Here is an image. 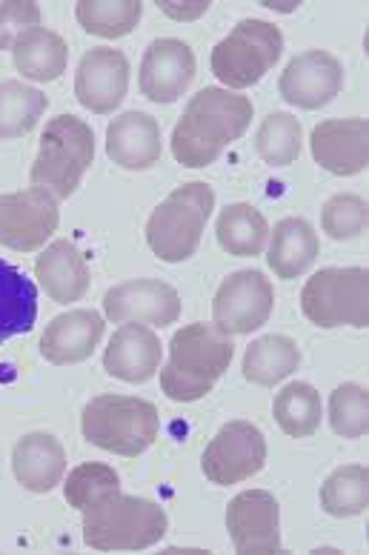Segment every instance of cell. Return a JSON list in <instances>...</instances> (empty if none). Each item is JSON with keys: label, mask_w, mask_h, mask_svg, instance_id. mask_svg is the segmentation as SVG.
<instances>
[{"label": "cell", "mask_w": 369, "mask_h": 555, "mask_svg": "<svg viewBox=\"0 0 369 555\" xmlns=\"http://www.w3.org/2000/svg\"><path fill=\"white\" fill-rule=\"evenodd\" d=\"M301 366V349L290 335H264L244 352V378L255 387H276Z\"/></svg>", "instance_id": "26"}, {"label": "cell", "mask_w": 369, "mask_h": 555, "mask_svg": "<svg viewBox=\"0 0 369 555\" xmlns=\"http://www.w3.org/2000/svg\"><path fill=\"white\" fill-rule=\"evenodd\" d=\"M38 321V286L0 258V341L26 335Z\"/></svg>", "instance_id": "25"}, {"label": "cell", "mask_w": 369, "mask_h": 555, "mask_svg": "<svg viewBox=\"0 0 369 555\" xmlns=\"http://www.w3.org/2000/svg\"><path fill=\"white\" fill-rule=\"evenodd\" d=\"M164 155L161 124L147 112H124L106 127V158L124 169L141 172Z\"/></svg>", "instance_id": "21"}, {"label": "cell", "mask_w": 369, "mask_h": 555, "mask_svg": "<svg viewBox=\"0 0 369 555\" xmlns=\"http://www.w3.org/2000/svg\"><path fill=\"white\" fill-rule=\"evenodd\" d=\"M58 223V201L38 186L0 195V246L7 249L35 253L55 235Z\"/></svg>", "instance_id": "11"}, {"label": "cell", "mask_w": 369, "mask_h": 555, "mask_svg": "<svg viewBox=\"0 0 369 555\" xmlns=\"http://www.w3.org/2000/svg\"><path fill=\"white\" fill-rule=\"evenodd\" d=\"M49 98L24 80H0V141L29 135L38 127Z\"/></svg>", "instance_id": "29"}, {"label": "cell", "mask_w": 369, "mask_h": 555, "mask_svg": "<svg viewBox=\"0 0 369 555\" xmlns=\"http://www.w3.org/2000/svg\"><path fill=\"white\" fill-rule=\"evenodd\" d=\"M272 307V281L258 270H238L220 281L213 301V324L227 335H250L267 324Z\"/></svg>", "instance_id": "10"}, {"label": "cell", "mask_w": 369, "mask_h": 555, "mask_svg": "<svg viewBox=\"0 0 369 555\" xmlns=\"http://www.w3.org/2000/svg\"><path fill=\"white\" fill-rule=\"evenodd\" d=\"M80 527L84 544L98 553H138L164 539L169 516L157 501L118 490L84 509Z\"/></svg>", "instance_id": "3"}, {"label": "cell", "mask_w": 369, "mask_h": 555, "mask_svg": "<svg viewBox=\"0 0 369 555\" xmlns=\"http://www.w3.org/2000/svg\"><path fill=\"white\" fill-rule=\"evenodd\" d=\"M215 209L209 183L192 181L166 195L147 221V244L164 263H183L198 253Z\"/></svg>", "instance_id": "5"}, {"label": "cell", "mask_w": 369, "mask_h": 555, "mask_svg": "<svg viewBox=\"0 0 369 555\" xmlns=\"http://www.w3.org/2000/svg\"><path fill=\"white\" fill-rule=\"evenodd\" d=\"M304 150V129L290 112H269L255 135V152L269 167H290Z\"/></svg>", "instance_id": "32"}, {"label": "cell", "mask_w": 369, "mask_h": 555, "mask_svg": "<svg viewBox=\"0 0 369 555\" xmlns=\"http://www.w3.org/2000/svg\"><path fill=\"white\" fill-rule=\"evenodd\" d=\"M369 507V469L346 464L332 469L321 485V509L332 518H355Z\"/></svg>", "instance_id": "30"}, {"label": "cell", "mask_w": 369, "mask_h": 555, "mask_svg": "<svg viewBox=\"0 0 369 555\" xmlns=\"http://www.w3.org/2000/svg\"><path fill=\"white\" fill-rule=\"evenodd\" d=\"M35 278L40 289L47 293L49 301L75 304L89 293L92 284V270H89L87 255L69 238H58L38 255L35 261Z\"/></svg>", "instance_id": "20"}, {"label": "cell", "mask_w": 369, "mask_h": 555, "mask_svg": "<svg viewBox=\"0 0 369 555\" xmlns=\"http://www.w3.org/2000/svg\"><path fill=\"white\" fill-rule=\"evenodd\" d=\"M94 160V132L87 120L58 115L40 135L38 158L31 164V186L66 201L78 192L80 181Z\"/></svg>", "instance_id": "6"}, {"label": "cell", "mask_w": 369, "mask_h": 555, "mask_svg": "<svg viewBox=\"0 0 369 555\" xmlns=\"http://www.w3.org/2000/svg\"><path fill=\"white\" fill-rule=\"evenodd\" d=\"M330 427L341 438H361L369 433V392L361 384H341L330 396Z\"/></svg>", "instance_id": "34"}, {"label": "cell", "mask_w": 369, "mask_h": 555, "mask_svg": "<svg viewBox=\"0 0 369 555\" xmlns=\"http://www.w3.org/2000/svg\"><path fill=\"white\" fill-rule=\"evenodd\" d=\"M341 89H344V66L339 57L323 49H309L292 57L278 80L283 101L298 109H321L339 98Z\"/></svg>", "instance_id": "14"}, {"label": "cell", "mask_w": 369, "mask_h": 555, "mask_svg": "<svg viewBox=\"0 0 369 555\" xmlns=\"http://www.w3.org/2000/svg\"><path fill=\"white\" fill-rule=\"evenodd\" d=\"M215 235L224 253L236 258H255L267 249L269 223L252 204H229L215 221Z\"/></svg>", "instance_id": "27"}, {"label": "cell", "mask_w": 369, "mask_h": 555, "mask_svg": "<svg viewBox=\"0 0 369 555\" xmlns=\"http://www.w3.org/2000/svg\"><path fill=\"white\" fill-rule=\"evenodd\" d=\"M267 464V438L252 421H229L201 455V469L215 487L241 485Z\"/></svg>", "instance_id": "9"}, {"label": "cell", "mask_w": 369, "mask_h": 555, "mask_svg": "<svg viewBox=\"0 0 369 555\" xmlns=\"http://www.w3.org/2000/svg\"><path fill=\"white\" fill-rule=\"evenodd\" d=\"M12 64L24 78L49 83V80H58L66 72L69 47H66V40L61 35L47 29V26H35V29H29V33L15 40Z\"/></svg>", "instance_id": "24"}, {"label": "cell", "mask_w": 369, "mask_h": 555, "mask_svg": "<svg viewBox=\"0 0 369 555\" xmlns=\"http://www.w3.org/2000/svg\"><path fill=\"white\" fill-rule=\"evenodd\" d=\"M103 315L115 324L169 326L181 318V295L155 278H135L103 295Z\"/></svg>", "instance_id": "13"}, {"label": "cell", "mask_w": 369, "mask_h": 555, "mask_svg": "<svg viewBox=\"0 0 369 555\" xmlns=\"http://www.w3.org/2000/svg\"><path fill=\"white\" fill-rule=\"evenodd\" d=\"M267 244V267L281 281L304 275L315 263L318 253H321V241H318V232L313 230V223L304 221V218H295V215L281 218L276 223V230H269Z\"/></svg>", "instance_id": "23"}, {"label": "cell", "mask_w": 369, "mask_h": 555, "mask_svg": "<svg viewBox=\"0 0 369 555\" xmlns=\"http://www.w3.org/2000/svg\"><path fill=\"white\" fill-rule=\"evenodd\" d=\"M227 530L236 553H281V504L269 490H244L229 501Z\"/></svg>", "instance_id": "12"}, {"label": "cell", "mask_w": 369, "mask_h": 555, "mask_svg": "<svg viewBox=\"0 0 369 555\" xmlns=\"http://www.w3.org/2000/svg\"><path fill=\"white\" fill-rule=\"evenodd\" d=\"M369 223L367 201L353 192H339L332 195L321 207V230L332 241H353L358 238Z\"/></svg>", "instance_id": "35"}, {"label": "cell", "mask_w": 369, "mask_h": 555, "mask_svg": "<svg viewBox=\"0 0 369 555\" xmlns=\"http://www.w3.org/2000/svg\"><path fill=\"white\" fill-rule=\"evenodd\" d=\"M103 330H106V321L101 312H63V315L52 318V324H47L40 335V356L55 366L84 364L87 358H92L94 347L101 344Z\"/></svg>", "instance_id": "18"}, {"label": "cell", "mask_w": 369, "mask_h": 555, "mask_svg": "<svg viewBox=\"0 0 369 555\" xmlns=\"http://www.w3.org/2000/svg\"><path fill=\"white\" fill-rule=\"evenodd\" d=\"M272 415L283 436L309 438L318 433L323 418L321 392L313 384L292 382L281 389L272 401Z\"/></svg>", "instance_id": "28"}, {"label": "cell", "mask_w": 369, "mask_h": 555, "mask_svg": "<svg viewBox=\"0 0 369 555\" xmlns=\"http://www.w3.org/2000/svg\"><path fill=\"white\" fill-rule=\"evenodd\" d=\"M301 312L321 330L369 326V272L364 267H327L301 289Z\"/></svg>", "instance_id": "7"}, {"label": "cell", "mask_w": 369, "mask_h": 555, "mask_svg": "<svg viewBox=\"0 0 369 555\" xmlns=\"http://www.w3.org/2000/svg\"><path fill=\"white\" fill-rule=\"evenodd\" d=\"M255 106L246 95L224 87H204L189 98L187 109L173 129V155L187 169H204L224 155L227 146L244 138Z\"/></svg>", "instance_id": "1"}, {"label": "cell", "mask_w": 369, "mask_h": 555, "mask_svg": "<svg viewBox=\"0 0 369 555\" xmlns=\"http://www.w3.org/2000/svg\"><path fill=\"white\" fill-rule=\"evenodd\" d=\"M236 358L232 335L215 324H187L169 341V361L161 366V389L175 404L209 396Z\"/></svg>", "instance_id": "2"}, {"label": "cell", "mask_w": 369, "mask_h": 555, "mask_svg": "<svg viewBox=\"0 0 369 555\" xmlns=\"http://www.w3.org/2000/svg\"><path fill=\"white\" fill-rule=\"evenodd\" d=\"M161 338L147 324H124L103 352V370L126 384H147L161 370Z\"/></svg>", "instance_id": "19"}, {"label": "cell", "mask_w": 369, "mask_h": 555, "mask_svg": "<svg viewBox=\"0 0 369 555\" xmlns=\"http://www.w3.org/2000/svg\"><path fill=\"white\" fill-rule=\"evenodd\" d=\"M40 26V7L35 0L0 3V49H12L24 33Z\"/></svg>", "instance_id": "36"}, {"label": "cell", "mask_w": 369, "mask_h": 555, "mask_svg": "<svg viewBox=\"0 0 369 555\" xmlns=\"http://www.w3.org/2000/svg\"><path fill=\"white\" fill-rule=\"evenodd\" d=\"M80 433L92 447L135 459L155 444L161 415L152 401L135 396H94L80 413Z\"/></svg>", "instance_id": "4"}, {"label": "cell", "mask_w": 369, "mask_h": 555, "mask_svg": "<svg viewBox=\"0 0 369 555\" xmlns=\"http://www.w3.org/2000/svg\"><path fill=\"white\" fill-rule=\"evenodd\" d=\"M75 17L84 26V33L115 40L141 24L143 3L141 0H80L75 7Z\"/></svg>", "instance_id": "31"}, {"label": "cell", "mask_w": 369, "mask_h": 555, "mask_svg": "<svg viewBox=\"0 0 369 555\" xmlns=\"http://www.w3.org/2000/svg\"><path fill=\"white\" fill-rule=\"evenodd\" d=\"M195 72V52H192L187 40H152L150 49L143 52L138 87H141V95L152 104H175L192 87Z\"/></svg>", "instance_id": "15"}, {"label": "cell", "mask_w": 369, "mask_h": 555, "mask_svg": "<svg viewBox=\"0 0 369 555\" xmlns=\"http://www.w3.org/2000/svg\"><path fill=\"white\" fill-rule=\"evenodd\" d=\"M120 490V476L110 464H98V461H87L69 473V478L63 481V495L69 501V507L84 509L98 504L101 499Z\"/></svg>", "instance_id": "33"}, {"label": "cell", "mask_w": 369, "mask_h": 555, "mask_svg": "<svg viewBox=\"0 0 369 555\" xmlns=\"http://www.w3.org/2000/svg\"><path fill=\"white\" fill-rule=\"evenodd\" d=\"M209 0H157V9L164 12L166 17H173V21H198L201 15H206L209 12Z\"/></svg>", "instance_id": "37"}, {"label": "cell", "mask_w": 369, "mask_h": 555, "mask_svg": "<svg viewBox=\"0 0 369 555\" xmlns=\"http://www.w3.org/2000/svg\"><path fill=\"white\" fill-rule=\"evenodd\" d=\"M283 55V33L269 21L246 17L213 49V75L227 89L255 87Z\"/></svg>", "instance_id": "8"}, {"label": "cell", "mask_w": 369, "mask_h": 555, "mask_svg": "<svg viewBox=\"0 0 369 555\" xmlns=\"http://www.w3.org/2000/svg\"><path fill=\"white\" fill-rule=\"evenodd\" d=\"M12 473L29 492H52L66 476V450L52 433H29L12 450Z\"/></svg>", "instance_id": "22"}, {"label": "cell", "mask_w": 369, "mask_h": 555, "mask_svg": "<svg viewBox=\"0 0 369 555\" xmlns=\"http://www.w3.org/2000/svg\"><path fill=\"white\" fill-rule=\"evenodd\" d=\"M264 7H267V9H278V12H292V9L298 7V3H272V0H267Z\"/></svg>", "instance_id": "38"}, {"label": "cell", "mask_w": 369, "mask_h": 555, "mask_svg": "<svg viewBox=\"0 0 369 555\" xmlns=\"http://www.w3.org/2000/svg\"><path fill=\"white\" fill-rule=\"evenodd\" d=\"M129 89V61L120 49L98 47L84 52L75 72V98L94 115H110L124 104Z\"/></svg>", "instance_id": "16"}, {"label": "cell", "mask_w": 369, "mask_h": 555, "mask_svg": "<svg viewBox=\"0 0 369 555\" xmlns=\"http://www.w3.org/2000/svg\"><path fill=\"white\" fill-rule=\"evenodd\" d=\"M315 164L332 175L349 178L369 164V124L364 118L321 120L309 135Z\"/></svg>", "instance_id": "17"}]
</instances>
